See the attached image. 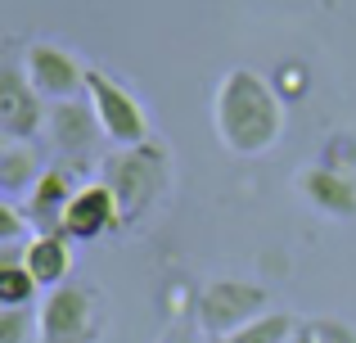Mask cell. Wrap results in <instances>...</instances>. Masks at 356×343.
Wrapping results in <instances>:
<instances>
[{"label":"cell","mask_w":356,"mask_h":343,"mask_svg":"<svg viewBox=\"0 0 356 343\" xmlns=\"http://www.w3.org/2000/svg\"><path fill=\"white\" fill-rule=\"evenodd\" d=\"M212 131L235 159H261L284 136V99L261 72L230 68L212 90Z\"/></svg>","instance_id":"1"},{"label":"cell","mask_w":356,"mask_h":343,"mask_svg":"<svg viewBox=\"0 0 356 343\" xmlns=\"http://www.w3.org/2000/svg\"><path fill=\"white\" fill-rule=\"evenodd\" d=\"M99 181L118 194L122 221L136 226V221L167 194V185H172V154L158 141L136 145V150H113L108 163H104V172H99Z\"/></svg>","instance_id":"2"},{"label":"cell","mask_w":356,"mask_h":343,"mask_svg":"<svg viewBox=\"0 0 356 343\" xmlns=\"http://www.w3.org/2000/svg\"><path fill=\"white\" fill-rule=\"evenodd\" d=\"M86 99L95 109V122L104 131V141L113 150H136V145H149L154 131H149V113L118 77H108L104 68L86 72Z\"/></svg>","instance_id":"3"},{"label":"cell","mask_w":356,"mask_h":343,"mask_svg":"<svg viewBox=\"0 0 356 343\" xmlns=\"http://www.w3.org/2000/svg\"><path fill=\"white\" fill-rule=\"evenodd\" d=\"M257 317H266V289L252 280H235V276H221L208 280L199 294V326L217 339L239 335L243 326H252Z\"/></svg>","instance_id":"4"},{"label":"cell","mask_w":356,"mask_h":343,"mask_svg":"<svg viewBox=\"0 0 356 343\" xmlns=\"http://www.w3.org/2000/svg\"><path fill=\"white\" fill-rule=\"evenodd\" d=\"M23 68H27V77H32V86L41 90L45 99H54V104L86 95V72L90 68L59 41H27Z\"/></svg>","instance_id":"5"},{"label":"cell","mask_w":356,"mask_h":343,"mask_svg":"<svg viewBox=\"0 0 356 343\" xmlns=\"http://www.w3.org/2000/svg\"><path fill=\"white\" fill-rule=\"evenodd\" d=\"M95 339V289L59 285L41 303V343H90Z\"/></svg>","instance_id":"6"},{"label":"cell","mask_w":356,"mask_h":343,"mask_svg":"<svg viewBox=\"0 0 356 343\" xmlns=\"http://www.w3.org/2000/svg\"><path fill=\"white\" fill-rule=\"evenodd\" d=\"M118 230H127V221H122V208H118V194L108 190L104 181L77 185V194H72L68 212H63L59 235L72 239V244H90V239L118 235Z\"/></svg>","instance_id":"7"},{"label":"cell","mask_w":356,"mask_h":343,"mask_svg":"<svg viewBox=\"0 0 356 343\" xmlns=\"http://www.w3.org/2000/svg\"><path fill=\"white\" fill-rule=\"evenodd\" d=\"M41 90L32 86L23 63H5L0 68V136L5 141H32L45 127V104Z\"/></svg>","instance_id":"8"},{"label":"cell","mask_w":356,"mask_h":343,"mask_svg":"<svg viewBox=\"0 0 356 343\" xmlns=\"http://www.w3.org/2000/svg\"><path fill=\"white\" fill-rule=\"evenodd\" d=\"M293 185L316 212L339 217V221H356V176L330 172V168H321V163H312V168H302L293 176Z\"/></svg>","instance_id":"9"},{"label":"cell","mask_w":356,"mask_h":343,"mask_svg":"<svg viewBox=\"0 0 356 343\" xmlns=\"http://www.w3.org/2000/svg\"><path fill=\"white\" fill-rule=\"evenodd\" d=\"M72 194H77V190H72L68 168L50 163V168H45V176L32 185V190H27V199H23V212H27V221H32L36 235H59L63 212H68Z\"/></svg>","instance_id":"10"},{"label":"cell","mask_w":356,"mask_h":343,"mask_svg":"<svg viewBox=\"0 0 356 343\" xmlns=\"http://www.w3.org/2000/svg\"><path fill=\"white\" fill-rule=\"evenodd\" d=\"M45 136L59 154H86L90 145L99 141V122H95V109L90 99H59L45 118Z\"/></svg>","instance_id":"11"},{"label":"cell","mask_w":356,"mask_h":343,"mask_svg":"<svg viewBox=\"0 0 356 343\" xmlns=\"http://www.w3.org/2000/svg\"><path fill=\"white\" fill-rule=\"evenodd\" d=\"M23 266L36 276L41 289H59V285H68L72 239H63V235H32L23 244Z\"/></svg>","instance_id":"12"},{"label":"cell","mask_w":356,"mask_h":343,"mask_svg":"<svg viewBox=\"0 0 356 343\" xmlns=\"http://www.w3.org/2000/svg\"><path fill=\"white\" fill-rule=\"evenodd\" d=\"M41 176H45V168H41V159H36L32 141H5L0 145V190H5L9 199L27 194Z\"/></svg>","instance_id":"13"},{"label":"cell","mask_w":356,"mask_h":343,"mask_svg":"<svg viewBox=\"0 0 356 343\" xmlns=\"http://www.w3.org/2000/svg\"><path fill=\"white\" fill-rule=\"evenodd\" d=\"M293 335H298V321L289 312H266L252 326H243L239 335H230L226 343H293Z\"/></svg>","instance_id":"14"},{"label":"cell","mask_w":356,"mask_h":343,"mask_svg":"<svg viewBox=\"0 0 356 343\" xmlns=\"http://www.w3.org/2000/svg\"><path fill=\"white\" fill-rule=\"evenodd\" d=\"M36 276L23 262H0V308H27L36 298Z\"/></svg>","instance_id":"15"},{"label":"cell","mask_w":356,"mask_h":343,"mask_svg":"<svg viewBox=\"0 0 356 343\" xmlns=\"http://www.w3.org/2000/svg\"><path fill=\"white\" fill-rule=\"evenodd\" d=\"M270 86H275L280 99H289V104H293V99H302L307 90H312V77H307L302 63H280L275 77H270Z\"/></svg>","instance_id":"16"},{"label":"cell","mask_w":356,"mask_h":343,"mask_svg":"<svg viewBox=\"0 0 356 343\" xmlns=\"http://www.w3.org/2000/svg\"><path fill=\"white\" fill-rule=\"evenodd\" d=\"M32 230V221H27L23 203L18 199H0V244H23V235Z\"/></svg>","instance_id":"17"},{"label":"cell","mask_w":356,"mask_h":343,"mask_svg":"<svg viewBox=\"0 0 356 343\" xmlns=\"http://www.w3.org/2000/svg\"><path fill=\"white\" fill-rule=\"evenodd\" d=\"M27 335H32V312L0 308V343H27Z\"/></svg>","instance_id":"18"},{"label":"cell","mask_w":356,"mask_h":343,"mask_svg":"<svg viewBox=\"0 0 356 343\" xmlns=\"http://www.w3.org/2000/svg\"><path fill=\"white\" fill-rule=\"evenodd\" d=\"M312 335H316V343H356V326H348L339 317H316Z\"/></svg>","instance_id":"19"},{"label":"cell","mask_w":356,"mask_h":343,"mask_svg":"<svg viewBox=\"0 0 356 343\" xmlns=\"http://www.w3.org/2000/svg\"><path fill=\"white\" fill-rule=\"evenodd\" d=\"M293 343H316V335H312V321H302V326H298V335H293Z\"/></svg>","instance_id":"20"}]
</instances>
